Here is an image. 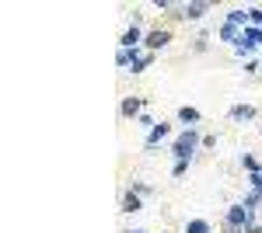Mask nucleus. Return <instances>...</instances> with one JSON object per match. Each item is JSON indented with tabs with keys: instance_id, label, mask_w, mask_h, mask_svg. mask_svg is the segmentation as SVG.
Instances as JSON below:
<instances>
[{
	"instance_id": "obj_1",
	"label": "nucleus",
	"mask_w": 262,
	"mask_h": 233,
	"mask_svg": "<svg viewBox=\"0 0 262 233\" xmlns=\"http://www.w3.org/2000/svg\"><path fill=\"white\" fill-rule=\"evenodd\" d=\"M203 143L200 129L192 125V129H182L175 143H171V157H175V164H192V153H196V146Z\"/></svg>"
},
{
	"instance_id": "obj_2",
	"label": "nucleus",
	"mask_w": 262,
	"mask_h": 233,
	"mask_svg": "<svg viewBox=\"0 0 262 233\" xmlns=\"http://www.w3.org/2000/svg\"><path fill=\"white\" fill-rule=\"evenodd\" d=\"M248 223H255V213H252V209H245L242 202H238V205H231L227 216H224V233H245Z\"/></svg>"
},
{
	"instance_id": "obj_3",
	"label": "nucleus",
	"mask_w": 262,
	"mask_h": 233,
	"mask_svg": "<svg viewBox=\"0 0 262 233\" xmlns=\"http://www.w3.org/2000/svg\"><path fill=\"white\" fill-rule=\"evenodd\" d=\"M259 45H262V28H252V24H248L242 32V42L234 45V53H238V56H248V53H255Z\"/></svg>"
},
{
	"instance_id": "obj_4",
	"label": "nucleus",
	"mask_w": 262,
	"mask_h": 233,
	"mask_svg": "<svg viewBox=\"0 0 262 233\" xmlns=\"http://www.w3.org/2000/svg\"><path fill=\"white\" fill-rule=\"evenodd\" d=\"M206 11H210V4H206V0H192V4H179V7H175V18H182V21H200Z\"/></svg>"
},
{
	"instance_id": "obj_5",
	"label": "nucleus",
	"mask_w": 262,
	"mask_h": 233,
	"mask_svg": "<svg viewBox=\"0 0 262 233\" xmlns=\"http://www.w3.org/2000/svg\"><path fill=\"white\" fill-rule=\"evenodd\" d=\"M171 42V32L168 28H154V32H147V39H143V45H147V53H158V49H164Z\"/></svg>"
},
{
	"instance_id": "obj_6",
	"label": "nucleus",
	"mask_w": 262,
	"mask_h": 233,
	"mask_svg": "<svg viewBox=\"0 0 262 233\" xmlns=\"http://www.w3.org/2000/svg\"><path fill=\"white\" fill-rule=\"evenodd\" d=\"M143 39H147V35H143V28L137 24V21H133V24H129V28L122 32L119 49H137V45H143Z\"/></svg>"
},
{
	"instance_id": "obj_7",
	"label": "nucleus",
	"mask_w": 262,
	"mask_h": 233,
	"mask_svg": "<svg viewBox=\"0 0 262 233\" xmlns=\"http://www.w3.org/2000/svg\"><path fill=\"white\" fill-rule=\"evenodd\" d=\"M143 108H147V101H143V97H122L119 115H122V118H140Z\"/></svg>"
},
{
	"instance_id": "obj_8",
	"label": "nucleus",
	"mask_w": 262,
	"mask_h": 233,
	"mask_svg": "<svg viewBox=\"0 0 262 233\" xmlns=\"http://www.w3.org/2000/svg\"><path fill=\"white\" fill-rule=\"evenodd\" d=\"M168 136H171V125H168V122H158V125H154V129L147 133V139H143V146H147V150H154V146H158L161 139H168Z\"/></svg>"
},
{
	"instance_id": "obj_9",
	"label": "nucleus",
	"mask_w": 262,
	"mask_h": 233,
	"mask_svg": "<svg viewBox=\"0 0 262 233\" xmlns=\"http://www.w3.org/2000/svg\"><path fill=\"white\" fill-rule=\"evenodd\" d=\"M175 115H179V122L185 125V129H192V125H200V122H203L200 108H192V105H182V108L175 112Z\"/></svg>"
},
{
	"instance_id": "obj_10",
	"label": "nucleus",
	"mask_w": 262,
	"mask_h": 233,
	"mask_svg": "<svg viewBox=\"0 0 262 233\" xmlns=\"http://www.w3.org/2000/svg\"><path fill=\"white\" fill-rule=\"evenodd\" d=\"M143 209V202H140V195L133 192V188H129V192H122V202H119V213H140Z\"/></svg>"
},
{
	"instance_id": "obj_11",
	"label": "nucleus",
	"mask_w": 262,
	"mask_h": 233,
	"mask_svg": "<svg viewBox=\"0 0 262 233\" xmlns=\"http://www.w3.org/2000/svg\"><path fill=\"white\" fill-rule=\"evenodd\" d=\"M227 115L234 118V122H252V118L259 115V112H255V105H234V108H231Z\"/></svg>"
},
{
	"instance_id": "obj_12",
	"label": "nucleus",
	"mask_w": 262,
	"mask_h": 233,
	"mask_svg": "<svg viewBox=\"0 0 262 233\" xmlns=\"http://www.w3.org/2000/svg\"><path fill=\"white\" fill-rule=\"evenodd\" d=\"M224 24H234V28H248V24H252V21H248V11H245V7H234V11H227V21H224Z\"/></svg>"
},
{
	"instance_id": "obj_13",
	"label": "nucleus",
	"mask_w": 262,
	"mask_h": 233,
	"mask_svg": "<svg viewBox=\"0 0 262 233\" xmlns=\"http://www.w3.org/2000/svg\"><path fill=\"white\" fill-rule=\"evenodd\" d=\"M133 59H137V49H119V53H116V66H119V70H129Z\"/></svg>"
},
{
	"instance_id": "obj_14",
	"label": "nucleus",
	"mask_w": 262,
	"mask_h": 233,
	"mask_svg": "<svg viewBox=\"0 0 262 233\" xmlns=\"http://www.w3.org/2000/svg\"><path fill=\"white\" fill-rule=\"evenodd\" d=\"M221 42H231V45H238V42H242V28H234V24H224V28H221Z\"/></svg>"
},
{
	"instance_id": "obj_15",
	"label": "nucleus",
	"mask_w": 262,
	"mask_h": 233,
	"mask_svg": "<svg viewBox=\"0 0 262 233\" xmlns=\"http://www.w3.org/2000/svg\"><path fill=\"white\" fill-rule=\"evenodd\" d=\"M150 59H154V53H137V59H133V66H129V73H143V70L150 66Z\"/></svg>"
},
{
	"instance_id": "obj_16",
	"label": "nucleus",
	"mask_w": 262,
	"mask_h": 233,
	"mask_svg": "<svg viewBox=\"0 0 262 233\" xmlns=\"http://www.w3.org/2000/svg\"><path fill=\"white\" fill-rule=\"evenodd\" d=\"M185 233H210V223L206 219H189L185 223Z\"/></svg>"
},
{
	"instance_id": "obj_17",
	"label": "nucleus",
	"mask_w": 262,
	"mask_h": 233,
	"mask_svg": "<svg viewBox=\"0 0 262 233\" xmlns=\"http://www.w3.org/2000/svg\"><path fill=\"white\" fill-rule=\"evenodd\" d=\"M242 205H245V209H252V213H255V209L262 205V192H248V195H245V202H242Z\"/></svg>"
},
{
	"instance_id": "obj_18",
	"label": "nucleus",
	"mask_w": 262,
	"mask_h": 233,
	"mask_svg": "<svg viewBox=\"0 0 262 233\" xmlns=\"http://www.w3.org/2000/svg\"><path fill=\"white\" fill-rule=\"evenodd\" d=\"M242 167L248 171V174H255V171H262V164L255 160V157H248V153H242Z\"/></svg>"
},
{
	"instance_id": "obj_19",
	"label": "nucleus",
	"mask_w": 262,
	"mask_h": 233,
	"mask_svg": "<svg viewBox=\"0 0 262 233\" xmlns=\"http://www.w3.org/2000/svg\"><path fill=\"white\" fill-rule=\"evenodd\" d=\"M248 21L252 28H262V7H248Z\"/></svg>"
},
{
	"instance_id": "obj_20",
	"label": "nucleus",
	"mask_w": 262,
	"mask_h": 233,
	"mask_svg": "<svg viewBox=\"0 0 262 233\" xmlns=\"http://www.w3.org/2000/svg\"><path fill=\"white\" fill-rule=\"evenodd\" d=\"M133 192H137V195H140V198H143V195H150V192H154V188H150L147 181H133Z\"/></svg>"
},
{
	"instance_id": "obj_21",
	"label": "nucleus",
	"mask_w": 262,
	"mask_h": 233,
	"mask_svg": "<svg viewBox=\"0 0 262 233\" xmlns=\"http://www.w3.org/2000/svg\"><path fill=\"white\" fill-rule=\"evenodd\" d=\"M248 185H252V192H262V171L248 174Z\"/></svg>"
},
{
	"instance_id": "obj_22",
	"label": "nucleus",
	"mask_w": 262,
	"mask_h": 233,
	"mask_svg": "<svg viewBox=\"0 0 262 233\" xmlns=\"http://www.w3.org/2000/svg\"><path fill=\"white\" fill-rule=\"evenodd\" d=\"M137 122H140V125H143V129H147V133H150V129H154V125H158V122H154V118L147 115V112H143V115L137 118Z\"/></svg>"
},
{
	"instance_id": "obj_23",
	"label": "nucleus",
	"mask_w": 262,
	"mask_h": 233,
	"mask_svg": "<svg viewBox=\"0 0 262 233\" xmlns=\"http://www.w3.org/2000/svg\"><path fill=\"white\" fill-rule=\"evenodd\" d=\"M185 171H189V164H171V177H182Z\"/></svg>"
},
{
	"instance_id": "obj_24",
	"label": "nucleus",
	"mask_w": 262,
	"mask_h": 233,
	"mask_svg": "<svg viewBox=\"0 0 262 233\" xmlns=\"http://www.w3.org/2000/svg\"><path fill=\"white\" fill-rule=\"evenodd\" d=\"M206 42H210V35H206V32H203V35H196V53H203V49H206Z\"/></svg>"
},
{
	"instance_id": "obj_25",
	"label": "nucleus",
	"mask_w": 262,
	"mask_h": 233,
	"mask_svg": "<svg viewBox=\"0 0 262 233\" xmlns=\"http://www.w3.org/2000/svg\"><path fill=\"white\" fill-rule=\"evenodd\" d=\"M154 7H158V11H175V4H171V0H154Z\"/></svg>"
},
{
	"instance_id": "obj_26",
	"label": "nucleus",
	"mask_w": 262,
	"mask_h": 233,
	"mask_svg": "<svg viewBox=\"0 0 262 233\" xmlns=\"http://www.w3.org/2000/svg\"><path fill=\"white\" fill-rule=\"evenodd\" d=\"M245 233H262V226H259V223H248V226H245Z\"/></svg>"
},
{
	"instance_id": "obj_27",
	"label": "nucleus",
	"mask_w": 262,
	"mask_h": 233,
	"mask_svg": "<svg viewBox=\"0 0 262 233\" xmlns=\"http://www.w3.org/2000/svg\"><path fill=\"white\" fill-rule=\"evenodd\" d=\"M129 233H143V230H129Z\"/></svg>"
}]
</instances>
